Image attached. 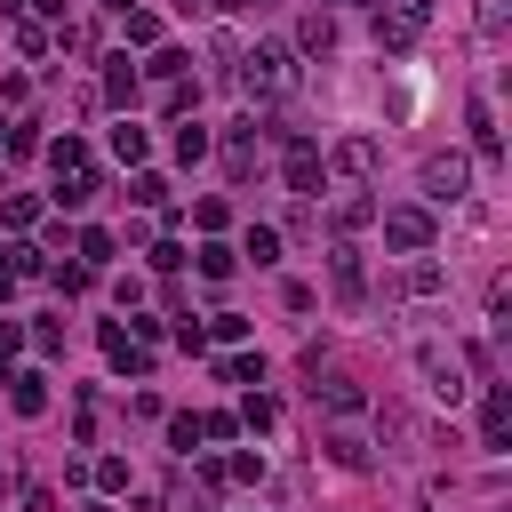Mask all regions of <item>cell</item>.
Wrapping results in <instances>:
<instances>
[{"mask_svg": "<svg viewBox=\"0 0 512 512\" xmlns=\"http://www.w3.org/2000/svg\"><path fill=\"white\" fill-rule=\"evenodd\" d=\"M240 88H248V96H288V88H296V56H288L280 40H256V48L240 56Z\"/></svg>", "mask_w": 512, "mask_h": 512, "instance_id": "1", "label": "cell"}, {"mask_svg": "<svg viewBox=\"0 0 512 512\" xmlns=\"http://www.w3.org/2000/svg\"><path fill=\"white\" fill-rule=\"evenodd\" d=\"M432 24V0H376V48L384 56H408Z\"/></svg>", "mask_w": 512, "mask_h": 512, "instance_id": "2", "label": "cell"}, {"mask_svg": "<svg viewBox=\"0 0 512 512\" xmlns=\"http://www.w3.org/2000/svg\"><path fill=\"white\" fill-rule=\"evenodd\" d=\"M376 224H384V248H400V256H424L432 232H440L432 208H408V200H400V208H376Z\"/></svg>", "mask_w": 512, "mask_h": 512, "instance_id": "3", "label": "cell"}, {"mask_svg": "<svg viewBox=\"0 0 512 512\" xmlns=\"http://www.w3.org/2000/svg\"><path fill=\"white\" fill-rule=\"evenodd\" d=\"M416 376L432 384V400H448V408L464 400V352L456 344H416Z\"/></svg>", "mask_w": 512, "mask_h": 512, "instance_id": "4", "label": "cell"}, {"mask_svg": "<svg viewBox=\"0 0 512 512\" xmlns=\"http://www.w3.org/2000/svg\"><path fill=\"white\" fill-rule=\"evenodd\" d=\"M464 192H472V168H464L456 152H432V160H424V200L448 208V200H464Z\"/></svg>", "mask_w": 512, "mask_h": 512, "instance_id": "5", "label": "cell"}, {"mask_svg": "<svg viewBox=\"0 0 512 512\" xmlns=\"http://www.w3.org/2000/svg\"><path fill=\"white\" fill-rule=\"evenodd\" d=\"M376 160H384V152H376V136H344V144L328 152V168H336L344 184H368V176H376Z\"/></svg>", "mask_w": 512, "mask_h": 512, "instance_id": "6", "label": "cell"}, {"mask_svg": "<svg viewBox=\"0 0 512 512\" xmlns=\"http://www.w3.org/2000/svg\"><path fill=\"white\" fill-rule=\"evenodd\" d=\"M480 448L488 456L512 448V400H504V384H488V400H480Z\"/></svg>", "mask_w": 512, "mask_h": 512, "instance_id": "7", "label": "cell"}, {"mask_svg": "<svg viewBox=\"0 0 512 512\" xmlns=\"http://www.w3.org/2000/svg\"><path fill=\"white\" fill-rule=\"evenodd\" d=\"M328 280H336V296H344V304H360L368 264H360V248H352V240H336V248H328Z\"/></svg>", "mask_w": 512, "mask_h": 512, "instance_id": "8", "label": "cell"}, {"mask_svg": "<svg viewBox=\"0 0 512 512\" xmlns=\"http://www.w3.org/2000/svg\"><path fill=\"white\" fill-rule=\"evenodd\" d=\"M312 400H320L328 416H352V408H368V392H360L352 376H320V368H312Z\"/></svg>", "mask_w": 512, "mask_h": 512, "instance_id": "9", "label": "cell"}, {"mask_svg": "<svg viewBox=\"0 0 512 512\" xmlns=\"http://www.w3.org/2000/svg\"><path fill=\"white\" fill-rule=\"evenodd\" d=\"M280 176H288V192H320V152H312L304 136H288V160H280Z\"/></svg>", "mask_w": 512, "mask_h": 512, "instance_id": "10", "label": "cell"}, {"mask_svg": "<svg viewBox=\"0 0 512 512\" xmlns=\"http://www.w3.org/2000/svg\"><path fill=\"white\" fill-rule=\"evenodd\" d=\"M0 384H8V408H16V416H40V408H48V376H40V368H16V376H0Z\"/></svg>", "mask_w": 512, "mask_h": 512, "instance_id": "11", "label": "cell"}, {"mask_svg": "<svg viewBox=\"0 0 512 512\" xmlns=\"http://www.w3.org/2000/svg\"><path fill=\"white\" fill-rule=\"evenodd\" d=\"M136 88H144V72H136L128 56H112V64H104V104H120V112H136Z\"/></svg>", "mask_w": 512, "mask_h": 512, "instance_id": "12", "label": "cell"}, {"mask_svg": "<svg viewBox=\"0 0 512 512\" xmlns=\"http://www.w3.org/2000/svg\"><path fill=\"white\" fill-rule=\"evenodd\" d=\"M104 360H112L120 376H144V368H152V352H144L128 328H104Z\"/></svg>", "mask_w": 512, "mask_h": 512, "instance_id": "13", "label": "cell"}, {"mask_svg": "<svg viewBox=\"0 0 512 512\" xmlns=\"http://www.w3.org/2000/svg\"><path fill=\"white\" fill-rule=\"evenodd\" d=\"M224 168H232V176H240V184H248V176H256V120H240V128H232V136H224Z\"/></svg>", "mask_w": 512, "mask_h": 512, "instance_id": "14", "label": "cell"}, {"mask_svg": "<svg viewBox=\"0 0 512 512\" xmlns=\"http://www.w3.org/2000/svg\"><path fill=\"white\" fill-rule=\"evenodd\" d=\"M320 448H328V464H344V472H368V464H376V456H368V440H360V432H328V440H320Z\"/></svg>", "mask_w": 512, "mask_h": 512, "instance_id": "15", "label": "cell"}, {"mask_svg": "<svg viewBox=\"0 0 512 512\" xmlns=\"http://www.w3.org/2000/svg\"><path fill=\"white\" fill-rule=\"evenodd\" d=\"M96 192H104V176H96V168H72V176L56 184V208H88Z\"/></svg>", "mask_w": 512, "mask_h": 512, "instance_id": "16", "label": "cell"}, {"mask_svg": "<svg viewBox=\"0 0 512 512\" xmlns=\"http://www.w3.org/2000/svg\"><path fill=\"white\" fill-rule=\"evenodd\" d=\"M296 48H304V56H328V48H336V24H328V16L312 8V16L296 24Z\"/></svg>", "mask_w": 512, "mask_h": 512, "instance_id": "17", "label": "cell"}, {"mask_svg": "<svg viewBox=\"0 0 512 512\" xmlns=\"http://www.w3.org/2000/svg\"><path fill=\"white\" fill-rule=\"evenodd\" d=\"M360 224H376V200H368V192H344V200H336V232L352 240Z\"/></svg>", "mask_w": 512, "mask_h": 512, "instance_id": "18", "label": "cell"}, {"mask_svg": "<svg viewBox=\"0 0 512 512\" xmlns=\"http://www.w3.org/2000/svg\"><path fill=\"white\" fill-rule=\"evenodd\" d=\"M48 168H56V176L88 168V144H80V136H48Z\"/></svg>", "mask_w": 512, "mask_h": 512, "instance_id": "19", "label": "cell"}, {"mask_svg": "<svg viewBox=\"0 0 512 512\" xmlns=\"http://www.w3.org/2000/svg\"><path fill=\"white\" fill-rule=\"evenodd\" d=\"M112 248H120V240H112L104 224H88V232H80V264H88V272H104V264H112Z\"/></svg>", "mask_w": 512, "mask_h": 512, "instance_id": "20", "label": "cell"}, {"mask_svg": "<svg viewBox=\"0 0 512 512\" xmlns=\"http://www.w3.org/2000/svg\"><path fill=\"white\" fill-rule=\"evenodd\" d=\"M376 424H384V440H400V456H416V440H424V424H416V416H400V408H384Z\"/></svg>", "mask_w": 512, "mask_h": 512, "instance_id": "21", "label": "cell"}, {"mask_svg": "<svg viewBox=\"0 0 512 512\" xmlns=\"http://www.w3.org/2000/svg\"><path fill=\"white\" fill-rule=\"evenodd\" d=\"M472 24H480V40L496 48V40L512 32V0H480V16H472Z\"/></svg>", "mask_w": 512, "mask_h": 512, "instance_id": "22", "label": "cell"}, {"mask_svg": "<svg viewBox=\"0 0 512 512\" xmlns=\"http://www.w3.org/2000/svg\"><path fill=\"white\" fill-rule=\"evenodd\" d=\"M472 152H480V160H496V152H504V144H496V120H488V104H480V96H472Z\"/></svg>", "mask_w": 512, "mask_h": 512, "instance_id": "23", "label": "cell"}, {"mask_svg": "<svg viewBox=\"0 0 512 512\" xmlns=\"http://www.w3.org/2000/svg\"><path fill=\"white\" fill-rule=\"evenodd\" d=\"M240 256H256V264H280V232H272V224H248Z\"/></svg>", "mask_w": 512, "mask_h": 512, "instance_id": "24", "label": "cell"}, {"mask_svg": "<svg viewBox=\"0 0 512 512\" xmlns=\"http://www.w3.org/2000/svg\"><path fill=\"white\" fill-rule=\"evenodd\" d=\"M120 24H128V40H136V48H160V16H152V8H128Z\"/></svg>", "mask_w": 512, "mask_h": 512, "instance_id": "25", "label": "cell"}, {"mask_svg": "<svg viewBox=\"0 0 512 512\" xmlns=\"http://www.w3.org/2000/svg\"><path fill=\"white\" fill-rule=\"evenodd\" d=\"M144 72H152V80H184V72H192V56H184V48H152V64H144Z\"/></svg>", "mask_w": 512, "mask_h": 512, "instance_id": "26", "label": "cell"}, {"mask_svg": "<svg viewBox=\"0 0 512 512\" xmlns=\"http://www.w3.org/2000/svg\"><path fill=\"white\" fill-rule=\"evenodd\" d=\"M176 160H208V128H200V120L176 128Z\"/></svg>", "mask_w": 512, "mask_h": 512, "instance_id": "27", "label": "cell"}, {"mask_svg": "<svg viewBox=\"0 0 512 512\" xmlns=\"http://www.w3.org/2000/svg\"><path fill=\"white\" fill-rule=\"evenodd\" d=\"M128 200H136V208H168V176H136Z\"/></svg>", "mask_w": 512, "mask_h": 512, "instance_id": "28", "label": "cell"}, {"mask_svg": "<svg viewBox=\"0 0 512 512\" xmlns=\"http://www.w3.org/2000/svg\"><path fill=\"white\" fill-rule=\"evenodd\" d=\"M0 216H8V232H32V224H40V200H32V192H16Z\"/></svg>", "mask_w": 512, "mask_h": 512, "instance_id": "29", "label": "cell"}, {"mask_svg": "<svg viewBox=\"0 0 512 512\" xmlns=\"http://www.w3.org/2000/svg\"><path fill=\"white\" fill-rule=\"evenodd\" d=\"M232 264H240V256H232L224 240H208V248H200V272H208V280H232Z\"/></svg>", "mask_w": 512, "mask_h": 512, "instance_id": "30", "label": "cell"}, {"mask_svg": "<svg viewBox=\"0 0 512 512\" xmlns=\"http://www.w3.org/2000/svg\"><path fill=\"white\" fill-rule=\"evenodd\" d=\"M160 104H168V112H176V120H184V112H192V104H200V80H168V96H160Z\"/></svg>", "mask_w": 512, "mask_h": 512, "instance_id": "31", "label": "cell"}, {"mask_svg": "<svg viewBox=\"0 0 512 512\" xmlns=\"http://www.w3.org/2000/svg\"><path fill=\"white\" fill-rule=\"evenodd\" d=\"M112 152H120V160H144V128L120 120V128H112Z\"/></svg>", "mask_w": 512, "mask_h": 512, "instance_id": "32", "label": "cell"}, {"mask_svg": "<svg viewBox=\"0 0 512 512\" xmlns=\"http://www.w3.org/2000/svg\"><path fill=\"white\" fill-rule=\"evenodd\" d=\"M448 280H440V264H408V296H440Z\"/></svg>", "mask_w": 512, "mask_h": 512, "instance_id": "33", "label": "cell"}, {"mask_svg": "<svg viewBox=\"0 0 512 512\" xmlns=\"http://www.w3.org/2000/svg\"><path fill=\"white\" fill-rule=\"evenodd\" d=\"M216 376H224V384H264V360H248V352H240V360H224Z\"/></svg>", "mask_w": 512, "mask_h": 512, "instance_id": "34", "label": "cell"}, {"mask_svg": "<svg viewBox=\"0 0 512 512\" xmlns=\"http://www.w3.org/2000/svg\"><path fill=\"white\" fill-rule=\"evenodd\" d=\"M240 424H248V432H272V400L248 392V400H240Z\"/></svg>", "mask_w": 512, "mask_h": 512, "instance_id": "35", "label": "cell"}, {"mask_svg": "<svg viewBox=\"0 0 512 512\" xmlns=\"http://www.w3.org/2000/svg\"><path fill=\"white\" fill-rule=\"evenodd\" d=\"M48 280H56V288H64V296H80V288H88V280H96V272H88V264H56V272H48Z\"/></svg>", "mask_w": 512, "mask_h": 512, "instance_id": "36", "label": "cell"}, {"mask_svg": "<svg viewBox=\"0 0 512 512\" xmlns=\"http://www.w3.org/2000/svg\"><path fill=\"white\" fill-rule=\"evenodd\" d=\"M16 48L24 56H48V24H16Z\"/></svg>", "mask_w": 512, "mask_h": 512, "instance_id": "37", "label": "cell"}, {"mask_svg": "<svg viewBox=\"0 0 512 512\" xmlns=\"http://www.w3.org/2000/svg\"><path fill=\"white\" fill-rule=\"evenodd\" d=\"M168 440L176 448H200V416H168Z\"/></svg>", "mask_w": 512, "mask_h": 512, "instance_id": "38", "label": "cell"}, {"mask_svg": "<svg viewBox=\"0 0 512 512\" xmlns=\"http://www.w3.org/2000/svg\"><path fill=\"white\" fill-rule=\"evenodd\" d=\"M16 344H24V336H16L8 320H0V376H8V352H16Z\"/></svg>", "mask_w": 512, "mask_h": 512, "instance_id": "39", "label": "cell"}, {"mask_svg": "<svg viewBox=\"0 0 512 512\" xmlns=\"http://www.w3.org/2000/svg\"><path fill=\"white\" fill-rule=\"evenodd\" d=\"M48 16H64V0H32V24H48Z\"/></svg>", "mask_w": 512, "mask_h": 512, "instance_id": "40", "label": "cell"}, {"mask_svg": "<svg viewBox=\"0 0 512 512\" xmlns=\"http://www.w3.org/2000/svg\"><path fill=\"white\" fill-rule=\"evenodd\" d=\"M24 512H56V496H48V488H32V496H24Z\"/></svg>", "mask_w": 512, "mask_h": 512, "instance_id": "41", "label": "cell"}, {"mask_svg": "<svg viewBox=\"0 0 512 512\" xmlns=\"http://www.w3.org/2000/svg\"><path fill=\"white\" fill-rule=\"evenodd\" d=\"M104 8H112V16H128V8H136V0H104Z\"/></svg>", "mask_w": 512, "mask_h": 512, "instance_id": "42", "label": "cell"}, {"mask_svg": "<svg viewBox=\"0 0 512 512\" xmlns=\"http://www.w3.org/2000/svg\"><path fill=\"white\" fill-rule=\"evenodd\" d=\"M224 8H272V0H224Z\"/></svg>", "mask_w": 512, "mask_h": 512, "instance_id": "43", "label": "cell"}, {"mask_svg": "<svg viewBox=\"0 0 512 512\" xmlns=\"http://www.w3.org/2000/svg\"><path fill=\"white\" fill-rule=\"evenodd\" d=\"M0 152H8V128H0Z\"/></svg>", "mask_w": 512, "mask_h": 512, "instance_id": "44", "label": "cell"}]
</instances>
